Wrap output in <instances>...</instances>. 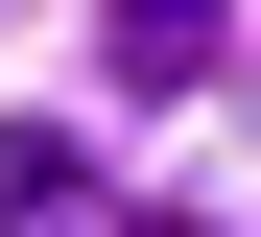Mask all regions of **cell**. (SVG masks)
Wrapping results in <instances>:
<instances>
[{"label": "cell", "instance_id": "cell-3", "mask_svg": "<svg viewBox=\"0 0 261 237\" xmlns=\"http://www.w3.org/2000/svg\"><path fill=\"white\" fill-rule=\"evenodd\" d=\"M119 237H214V214H119Z\"/></svg>", "mask_w": 261, "mask_h": 237}, {"label": "cell", "instance_id": "cell-1", "mask_svg": "<svg viewBox=\"0 0 261 237\" xmlns=\"http://www.w3.org/2000/svg\"><path fill=\"white\" fill-rule=\"evenodd\" d=\"M0 237H95V142L71 119H0Z\"/></svg>", "mask_w": 261, "mask_h": 237}, {"label": "cell", "instance_id": "cell-2", "mask_svg": "<svg viewBox=\"0 0 261 237\" xmlns=\"http://www.w3.org/2000/svg\"><path fill=\"white\" fill-rule=\"evenodd\" d=\"M95 47H119V95H190L214 71V0H95Z\"/></svg>", "mask_w": 261, "mask_h": 237}]
</instances>
